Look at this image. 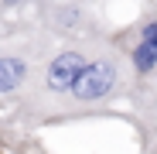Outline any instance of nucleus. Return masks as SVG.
<instances>
[{
    "label": "nucleus",
    "mask_w": 157,
    "mask_h": 154,
    "mask_svg": "<svg viewBox=\"0 0 157 154\" xmlns=\"http://www.w3.org/2000/svg\"><path fill=\"white\" fill-rule=\"evenodd\" d=\"M21 79H24V62H17V58H0V93L17 89Z\"/></svg>",
    "instance_id": "20e7f679"
},
{
    "label": "nucleus",
    "mask_w": 157,
    "mask_h": 154,
    "mask_svg": "<svg viewBox=\"0 0 157 154\" xmlns=\"http://www.w3.org/2000/svg\"><path fill=\"white\" fill-rule=\"evenodd\" d=\"M82 69H86V55L82 51H62V55L48 65V86L51 89H72V82L78 79Z\"/></svg>",
    "instance_id": "f03ea898"
},
{
    "label": "nucleus",
    "mask_w": 157,
    "mask_h": 154,
    "mask_svg": "<svg viewBox=\"0 0 157 154\" xmlns=\"http://www.w3.org/2000/svg\"><path fill=\"white\" fill-rule=\"evenodd\" d=\"M7 4H17V0H7Z\"/></svg>",
    "instance_id": "39448f33"
},
{
    "label": "nucleus",
    "mask_w": 157,
    "mask_h": 154,
    "mask_svg": "<svg viewBox=\"0 0 157 154\" xmlns=\"http://www.w3.org/2000/svg\"><path fill=\"white\" fill-rule=\"evenodd\" d=\"M113 82H116V69L109 62H96V65H86L78 72V79L72 82V93L78 99H99L113 89Z\"/></svg>",
    "instance_id": "f257e3e1"
},
{
    "label": "nucleus",
    "mask_w": 157,
    "mask_h": 154,
    "mask_svg": "<svg viewBox=\"0 0 157 154\" xmlns=\"http://www.w3.org/2000/svg\"><path fill=\"white\" fill-rule=\"evenodd\" d=\"M133 65H137V72L157 69V21H150L147 28H144L140 45L133 48Z\"/></svg>",
    "instance_id": "7ed1b4c3"
}]
</instances>
